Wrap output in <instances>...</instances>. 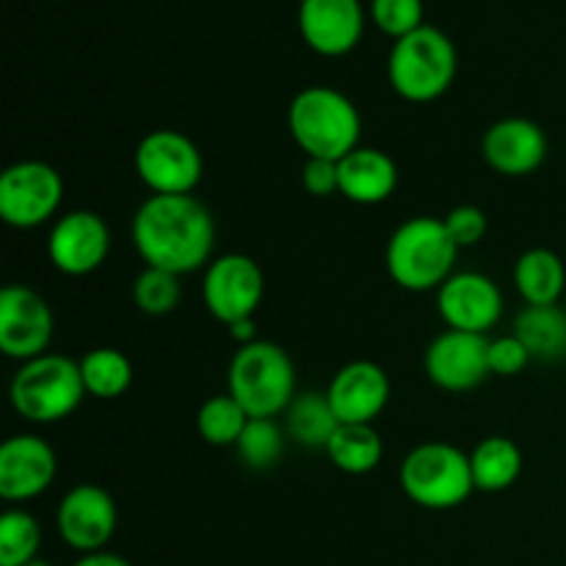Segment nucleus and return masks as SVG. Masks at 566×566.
<instances>
[{
  "mask_svg": "<svg viewBox=\"0 0 566 566\" xmlns=\"http://www.w3.org/2000/svg\"><path fill=\"white\" fill-rule=\"evenodd\" d=\"M133 247L147 269L186 276L208 269L216 247V221L193 193H153L133 216Z\"/></svg>",
  "mask_w": 566,
  "mask_h": 566,
  "instance_id": "f257e3e1",
  "label": "nucleus"
},
{
  "mask_svg": "<svg viewBox=\"0 0 566 566\" xmlns=\"http://www.w3.org/2000/svg\"><path fill=\"white\" fill-rule=\"evenodd\" d=\"M287 130L307 158L343 160L359 147L363 119L352 99L332 86H307L291 99Z\"/></svg>",
  "mask_w": 566,
  "mask_h": 566,
  "instance_id": "f03ea898",
  "label": "nucleus"
},
{
  "mask_svg": "<svg viewBox=\"0 0 566 566\" xmlns=\"http://www.w3.org/2000/svg\"><path fill=\"white\" fill-rule=\"evenodd\" d=\"M459 247L448 235L446 221L434 216H412L396 227L387 241L385 265L390 280L409 293L440 291L453 274Z\"/></svg>",
  "mask_w": 566,
  "mask_h": 566,
  "instance_id": "7ed1b4c3",
  "label": "nucleus"
},
{
  "mask_svg": "<svg viewBox=\"0 0 566 566\" xmlns=\"http://www.w3.org/2000/svg\"><path fill=\"white\" fill-rule=\"evenodd\" d=\"M459 70V55L451 36L434 25H420L409 36L392 42L387 55V81L407 103H434Z\"/></svg>",
  "mask_w": 566,
  "mask_h": 566,
  "instance_id": "20e7f679",
  "label": "nucleus"
},
{
  "mask_svg": "<svg viewBox=\"0 0 566 566\" xmlns=\"http://www.w3.org/2000/svg\"><path fill=\"white\" fill-rule=\"evenodd\" d=\"M9 398L14 412L28 423H61L86 398L81 363L50 352L36 359H28L11 379Z\"/></svg>",
  "mask_w": 566,
  "mask_h": 566,
  "instance_id": "39448f33",
  "label": "nucleus"
},
{
  "mask_svg": "<svg viewBox=\"0 0 566 566\" xmlns=\"http://www.w3.org/2000/svg\"><path fill=\"white\" fill-rule=\"evenodd\" d=\"M227 392L249 418H276L296 398V368L282 346L254 340L241 346L227 370Z\"/></svg>",
  "mask_w": 566,
  "mask_h": 566,
  "instance_id": "423d86ee",
  "label": "nucleus"
},
{
  "mask_svg": "<svg viewBox=\"0 0 566 566\" xmlns=\"http://www.w3.org/2000/svg\"><path fill=\"white\" fill-rule=\"evenodd\" d=\"M401 490L415 506L448 512L475 492L470 453L451 442H423L403 457L398 470Z\"/></svg>",
  "mask_w": 566,
  "mask_h": 566,
  "instance_id": "0eeeda50",
  "label": "nucleus"
},
{
  "mask_svg": "<svg viewBox=\"0 0 566 566\" xmlns=\"http://www.w3.org/2000/svg\"><path fill=\"white\" fill-rule=\"evenodd\" d=\"M64 199V180L44 160H20L0 175V219L14 230L53 221Z\"/></svg>",
  "mask_w": 566,
  "mask_h": 566,
  "instance_id": "6e6552de",
  "label": "nucleus"
},
{
  "mask_svg": "<svg viewBox=\"0 0 566 566\" xmlns=\"http://www.w3.org/2000/svg\"><path fill=\"white\" fill-rule=\"evenodd\" d=\"M138 177L153 193H193V188L202 182V153L197 144L180 130H160L147 133L138 142L136 155H133Z\"/></svg>",
  "mask_w": 566,
  "mask_h": 566,
  "instance_id": "1a4fd4ad",
  "label": "nucleus"
},
{
  "mask_svg": "<svg viewBox=\"0 0 566 566\" xmlns=\"http://www.w3.org/2000/svg\"><path fill=\"white\" fill-rule=\"evenodd\" d=\"M265 296L263 269L249 254L227 252L210 260L202 276V298L219 324L254 318Z\"/></svg>",
  "mask_w": 566,
  "mask_h": 566,
  "instance_id": "9d476101",
  "label": "nucleus"
},
{
  "mask_svg": "<svg viewBox=\"0 0 566 566\" xmlns=\"http://www.w3.org/2000/svg\"><path fill=\"white\" fill-rule=\"evenodd\" d=\"M55 318L50 304L28 285H6L0 291V352L17 363L48 354Z\"/></svg>",
  "mask_w": 566,
  "mask_h": 566,
  "instance_id": "9b49d317",
  "label": "nucleus"
},
{
  "mask_svg": "<svg viewBox=\"0 0 566 566\" xmlns=\"http://www.w3.org/2000/svg\"><path fill=\"white\" fill-rule=\"evenodd\" d=\"M116 503L111 492L97 484H77L61 497L55 509V531L61 542L81 556L105 551L116 534Z\"/></svg>",
  "mask_w": 566,
  "mask_h": 566,
  "instance_id": "f8f14e48",
  "label": "nucleus"
},
{
  "mask_svg": "<svg viewBox=\"0 0 566 566\" xmlns=\"http://www.w3.org/2000/svg\"><path fill=\"white\" fill-rule=\"evenodd\" d=\"M111 230L94 210H70L50 227L48 258L66 276H88L108 260Z\"/></svg>",
  "mask_w": 566,
  "mask_h": 566,
  "instance_id": "ddd939ff",
  "label": "nucleus"
},
{
  "mask_svg": "<svg viewBox=\"0 0 566 566\" xmlns=\"http://www.w3.org/2000/svg\"><path fill=\"white\" fill-rule=\"evenodd\" d=\"M437 313L448 329L486 335L503 318V293L492 276L459 271L437 291Z\"/></svg>",
  "mask_w": 566,
  "mask_h": 566,
  "instance_id": "4468645a",
  "label": "nucleus"
},
{
  "mask_svg": "<svg viewBox=\"0 0 566 566\" xmlns=\"http://www.w3.org/2000/svg\"><path fill=\"white\" fill-rule=\"evenodd\" d=\"M490 337L448 329L426 348V376L446 392H468L484 385L490 374Z\"/></svg>",
  "mask_w": 566,
  "mask_h": 566,
  "instance_id": "2eb2a0df",
  "label": "nucleus"
},
{
  "mask_svg": "<svg viewBox=\"0 0 566 566\" xmlns=\"http://www.w3.org/2000/svg\"><path fill=\"white\" fill-rule=\"evenodd\" d=\"M298 33L313 53L326 59L348 55L365 33V9L359 0H302Z\"/></svg>",
  "mask_w": 566,
  "mask_h": 566,
  "instance_id": "dca6fc26",
  "label": "nucleus"
},
{
  "mask_svg": "<svg viewBox=\"0 0 566 566\" xmlns=\"http://www.w3.org/2000/svg\"><path fill=\"white\" fill-rule=\"evenodd\" d=\"M59 462L55 451L36 434H14L0 446V497L25 503L53 486Z\"/></svg>",
  "mask_w": 566,
  "mask_h": 566,
  "instance_id": "f3484780",
  "label": "nucleus"
},
{
  "mask_svg": "<svg viewBox=\"0 0 566 566\" xmlns=\"http://www.w3.org/2000/svg\"><path fill=\"white\" fill-rule=\"evenodd\" d=\"M326 398L340 423L374 426L390 401V376L370 359H354L332 376Z\"/></svg>",
  "mask_w": 566,
  "mask_h": 566,
  "instance_id": "a211bd4d",
  "label": "nucleus"
},
{
  "mask_svg": "<svg viewBox=\"0 0 566 566\" xmlns=\"http://www.w3.org/2000/svg\"><path fill=\"white\" fill-rule=\"evenodd\" d=\"M547 133L525 116H509L495 122L481 138V155L486 166L503 177H528L545 164Z\"/></svg>",
  "mask_w": 566,
  "mask_h": 566,
  "instance_id": "6ab92c4d",
  "label": "nucleus"
},
{
  "mask_svg": "<svg viewBox=\"0 0 566 566\" xmlns=\"http://www.w3.org/2000/svg\"><path fill=\"white\" fill-rule=\"evenodd\" d=\"M337 171L340 193L354 205H381L398 188V164L385 149L357 147L337 160Z\"/></svg>",
  "mask_w": 566,
  "mask_h": 566,
  "instance_id": "aec40b11",
  "label": "nucleus"
},
{
  "mask_svg": "<svg viewBox=\"0 0 566 566\" xmlns=\"http://www.w3.org/2000/svg\"><path fill=\"white\" fill-rule=\"evenodd\" d=\"M514 287H517L523 302L531 304V307L558 304L566 287L564 260L553 249H528L514 263Z\"/></svg>",
  "mask_w": 566,
  "mask_h": 566,
  "instance_id": "412c9836",
  "label": "nucleus"
},
{
  "mask_svg": "<svg viewBox=\"0 0 566 566\" xmlns=\"http://www.w3.org/2000/svg\"><path fill=\"white\" fill-rule=\"evenodd\" d=\"M536 363H562L566 359V310L558 304L531 307L525 304L514 315V332Z\"/></svg>",
  "mask_w": 566,
  "mask_h": 566,
  "instance_id": "4be33fe9",
  "label": "nucleus"
},
{
  "mask_svg": "<svg viewBox=\"0 0 566 566\" xmlns=\"http://www.w3.org/2000/svg\"><path fill=\"white\" fill-rule=\"evenodd\" d=\"M470 470H473V484L479 492H506L517 484L523 473V451L509 437H486L470 453Z\"/></svg>",
  "mask_w": 566,
  "mask_h": 566,
  "instance_id": "5701e85b",
  "label": "nucleus"
},
{
  "mask_svg": "<svg viewBox=\"0 0 566 566\" xmlns=\"http://www.w3.org/2000/svg\"><path fill=\"white\" fill-rule=\"evenodd\" d=\"M285 415L291 440L302 448H313V451H326L335 431L340 429V420H337L326 392H296Z\"/></svg>",
  "mask_w": 566,
  "mask_h": 566,
  "instance_id": "b1692460",
  "label": "nucleus"
},
{
  "mask_svg": "<svg viewBox=\"0 0 566 566\" xmlns=\"http://www.w3.org/2000/svg\"><path fill=\"white\" fill-rule=\"evenodd\" d=\"M326 457L337 470L348 475H368L374 473L385 457V442L374 426L340 423L335 437L326 446Z\"/></svg>",
  "mask_w": 566,
  "mask_h": 566,
  "instance_id": "393cba45",
  "label": "nucleus"
},
{
  "mask_svg": "<svg viewBox=\"0 0 566 566\" xmlns=\"http://www.w3.org/2000/svg\"><path fill=\"white\" fill-rule=\"evenodd\" d=\"M81 376L86 396L114 401L133 385V363L119 348H94L81 359Z\"/></svg>",
  "mask_w": 566,
  "mask_h": 566,
  "instance_id": "a878e982",
  "label": "nucleus"
},
{
  "mask_svg": "<svg viewBox=\"0 0 566 566\" xmlns=\"http://www.w3.org/2000/svg\"><path fill=\"white\" fill-rule=\"evenodd\" d=\"M249 415L230 392L224 396H210L197 412V431L208 446L213 448H235L243 429L249 423Z\"/></svg>",
  "mask_w": 566,
  "mask_h": 566,
  "instance_id": "bb28decb",
  "label": "nucleus"
},
{
  "mask_svg": "<svg viewBox=\"0 0 566 566\" xmlns=\"http://www.w3.org/2000/svg\"><path fill=\"white\" fill-rule=\"evenodd\" d=\"M42 525L22 509H9L0 517V566H25L39 558Z\"/></svg>",
  "mask_w": 566,
  "mask_h": 566,
  "instance_id": "cd10ccee",
  "label": "nucleus"
},
{
  "mask_svg": "<svg viewBox=\"0 0 566 566\" xmlns=\"http://www.w3.org/2000/svg\"><path fill=\"white\" fill-rule=\"evenodd\" d=\"M238 459L249 470H271L285 453V431L274 418H252L235 446Z\"/></svg>",
  "mask_w": 566,
  "mask_h": 566,
  "instance_id": "c85d7f7f",
  "label": "nucleus"
},
{
  "mask_svg": "<svg viewBox=\"0 0 566 566\" xmlns=\"http://www.w3.org/2000/svg\"><path fill=\"white\" fill-rule=\"evenodd\" d=\"M133 298H136V307L153 318L175 313L182 298L180 276L160 269H144L133 282Z\"/></svg>",
  "mask_w": 566,
  "mask_h": 566,
  "instance_id": "c756f323",
  "label": "nucleus"
},
{
  "mask_svg": "<svg viewBox=\"0 0 566 566\" xmlns=\"http://www.w3.org/2000/svg\"><path fill=\"white\" fill-rule=\"evenodd\" d=\"M370 20L392 42L418 31L423 22V0H370Z\"/></svg>",
  "mask_w": 566,
  "mask_h": 566,
  "instance_id": "7c9ffc66",
  "label": "nucleus"
},
{
  "mask_svg": "<svg viewBox=\"0 0 566 566\" xmlns=\"http://www.w3.org/2000/svg\"><path fill=\"white\" fill-rule=\"evenodd\" d=\"M442 221H446L448 235L453 238L459 249L479 247L484 241L486 230H490V219H486V213L479 205H459Z\"/></svg>",
  "mask_w": 566,
  "mask_h": 566,
  "instance_id": "2f4dec72",
  "label": "nucleus"
},
{
  "mask_svg": "<svg viewBox=\"0 0 566 566\" xmlns=\"http://www.w3.org/2000/svg\"><path fill=\"white\" fill-rule=\"evenodd\" d=\"M486 357H490V374L503 376V379L506 376H520L531 365L528 348L523 346V340L517 335H503L490 340Z\"/></svg>",
  "mask_w": 566,
  "mask_h": 566,
  "instance_id": "473e14b6",
  "label": "nucleus"
},
{
  "mask_svg": "<svg viewBox=\"0 0 566 566\" xmlns=\"http://www.w3.org/2000/svg\"><path fill=\"white\" fill-rule=\"evenodd\" d=\"M302 186L304 191L313 197L326 199L332 193H340V171H337V160L326 158H307L302 169Z\"/></svg>",
  "mask_w": 566,
  "mask_h": 566,
  "instance_id": "72a5a7b5",
  "label": "nucleus"
},
{
  "mask_svg": "<svg viewBox=\"0 0 566 566\" xmlns=\"http://www.w3.org/2000/svg\"><path fill=\"white\" fill-rule=\"evenodd\" d=\"M72 566H130V562L116 556V553L97 551V553H86V556H81Z\"/></svg>",
  "mask_w": 566,
  "mask_h": 566,
  "instance_id": "f704fd0d",
  "label": "nucleus"
},
{
  "mask_svg": "<svg viewBox=\"0 0 566 566\" xmlns=\"http://www.w3.org/2000/svg\"><path fill=\"white\" fill-rule=\"evenodd\" d=\"M230 332L241 346H249V343H254V318L238 321V324L230 326Z\"/></svg>",
  "mask_w": 566,
  "mask_h": 566,
  "instance_id": "c9c22d12",
  "label": "nucleus"
},
{
  "mask_svg": "<svg viewBox=\"0 0 566 566\" xmlns=\"http://www.w3.org/2000/svg\"><path fill=\"white\" fill-rule=\"evenodd\" d=\"M25 566H53L50 562H44V558H33L31 564H25Z\"/></svg>",
  "mask_w": 566,
  "mask_h": 566,
  "instance_id": "e433bc0d",
  "label": "nucleus"
}]
</instances>
